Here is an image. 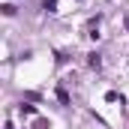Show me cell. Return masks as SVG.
I'll return each instance as SVG.
<instances>
[{"mask_svg": "<svg viewBox=\"0 0 129 129\" xmlns=\"http://www.w3.org/2000/svg\"><path fill=\"white\" fill-rule=\"evenodd\" d=\"M90 66H93V69H99V66H102V60H99V54H90Z\"/></svg>", "mask_w": 129, "mask_h": 129, "instance_id": "6da1fadb", "label": "cell"}, {"mask_svg": "<svg viewBox=\"0 0 129 129\" xmlns=\"http://www.w3.org/2000/svg\"><path fill=\"white\" fill-rule=\"evenodd\" d=\"M54 6H57V0H45V9L48 12H54Z\"/></svg>", "mask_w": 129, "mask_h": 129, "instance_id": "7a4b0ae2", "label": "cell"}]
</instances>
